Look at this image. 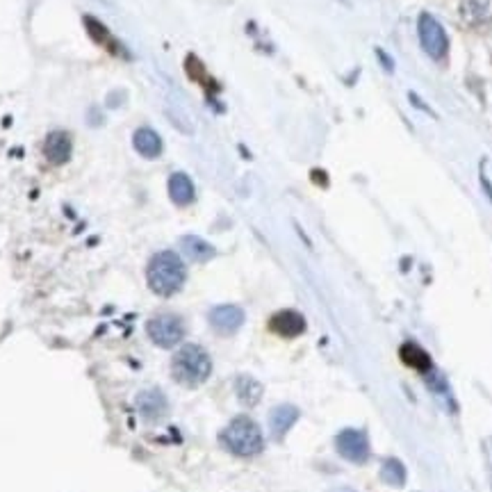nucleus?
<instances>
[{
	"label": "nucleus",
	"mask_w": 492,
	"mask_h": 492,
	"mask_svg": "<svg viewBox=\"0 0 492 492\" xmlns=\"http://www.w3.org/2000/svg\"><path fill=\"white\" fill-rule=\"evenodd\" d=\"M410 101L415 103V108H417V110H424V112H429L431 117H435V114H433V110L429 108V105H426L424 101H419V99H417V94H410Z\"/></svg>",
	"instance_id": "412c9836"
},
{
	"label": "nucleus",
	"mask_w": 492,
	"mask_h": 492,
	"mask_svg": "<svg viewBox=\"0 0 492 492\" xmlns=\"http://www.w3.org/2000/svg\"><path fill=\"white\" fill-rule=\"evenodd\" d=\"M185 278H187V269H185V262L180 260L178 253L160 251L151 257L146 267V280L149 287L158 296L176 294L185 285Z\"/></svg>",
	"instance_id": "f257e3e1"
},
{
	"label": "nucleus",
	"mask_w": 492,
	"mask_h": 492,
	"mask_svg": "<svg viewBox=\"0 0 492 492\" xmlns=\"http://www.w3.org/2000/svg\"><path fill=\"white\" fill-rule=\"evenodd\" d=\"M269 328L280 337H298L305 330V319L296 310H280L269 319Z\"/></svg>",
	"instance_id": "1a4fd4ad"
},
{
	"label": "nucleus",
	"mask_w": 492,
	"mask_h": 492,
	"mask_svg": "<svg viewBox=\"0 0 492 492\" xmlns=\"http://www.w3.org/2000/svg\"><path fill=\"white\" fill-rule=\"evenodd\" d=\"M417 35H419V44H422L424 53L429 55L431 60H442L447 55V48H449L447 32L440 26V21L435 19V16H431L429 12L419 14Z\"/></svg>",
	"instance_id": "20e7f679"
},
{
	"label": "nucleus",
	"mask_w": 492,
	"mask_h": 492,
	"mask_svg": "<svg viewBox=\"0 0 492 492\" xmlns=\"http://www.w3.org/2000/svg\"><path fill=\"white\" fill-rule=\"evenodd\" d=\"M481 185H483V189H486V194H488V198L492 201V185H490V180H488V176H486V171H483V167H481Z\"/></svg>",
	"instance_id": "4be33fe9"
},
{
	"label": "nucleus",
	"mask_w": 492,
	"mask_h": 492,
	"mask_svg": "<svg viewBox=\"0 0 492 492\" xmlns=\"http://www.w3.org/2000/svg\"><path fill=\"white\" fill-rule=\"evenodd\" d=\"M207 319H210V326H212L217 333L232 335L235 330L241 328V324H244V310H241L239 305L223 303V305H217V308L210 310Z\"/></svg>",
	"instance_id": "0eeeda50"
},
{
	"label": "nucleus",
	"mask_w": 492,
	"mask_h": 492,
	"mask_svg": "<svg viewBox=\"0 0 492 492\" xmlns=\"http://www.w3.org/2000/svg\"><path fill=\"white\" fill-rule=\"evenodd\" d=\"M83 23L87 28V35H90L101 48H105L110 55H117V58H130V55L126 53V48L119 44V39L110 32V28L103 26L99 19H94V16H85Z\"/></svg>",
	"instance_id": "6e6552de"
},
{
	"label": "nucleus",
	"mask_w": 492,
	"mask_h": 492,
	"mask_svg": "<svg viewBox=\"0 0 492 492\" xmlns=\"http://www.w3.org/2000/svg\"><path fill=\"white\" fill-rule=\"evenodd\" d=\"M169 196H171L176 205H189L194 201V183H192L187 173H173L169 178Z\"/></svg>",
	"instance_id": "dca6fc26"
},
{
	"label": "nucleus",
	"mask_w": 492,
	"mask_h": 492,
	"mask_svg": "<svg viewBox=\"0 0 492 492\" xmlns=\"http://www.w3.org/2000/svg\"><path fill=\"white\" fill-rule=\"evenodd\" d=\"M335 449L344 461L362 465L369 461V438L362 429H344L342 433H337L335 438Z\"/></svg>",
	"instance_id": "423d86ee"
},
{
	"label": "nucleus",
	"mask_w": 492,
	"mask_h": 492,
	"mask_svg": "<svg viewBox=\"0 0 492 492\" xmlns=\"http://www.w3.org/2000/svg\"><path fill=\"white\" fill-rule=\"evenodd\" d=\"M71 146H74V144H71V135L64 130H55L46 137L44 155L48 162L64 164V162H69V158H71Z\"/></svg>",
	"instance_id": "9d476101"
},
{
	"label": "nucleus",
	"mask_w": 492,
	"mask_h": 492,
	"mask_svg": "<svg viewBox=\"0 0 492 492\" xmlns=\"http://www.w3.org/2000/svg\"><path fill=\"white\" fill-rule=\"evenodd\" d=\"M381 479L392 488H401L406 483V467H403L399 458H388L381 467Z\"/></svg>",
	"instance_id": "a211bd4d"
},
{
	"label": "nucleus",
	"mask_w": 492,
	"mask_h": 492,
	"mask_svg": "<svg viewBox=\"0 0 492 492\" xmlns=\"http://www.w3.org/2000/svg\"><path fill=\"white\" fill-rule=\"evenodd\" d=\"M137 408L144 419L149 422H158L160 417H164L167 413V397L160 390H144L139 397H137Z\"/></svg>",
	"instance_id": "f8f14e48"
},
{
	"label": "nucleus",
	"mask_w": 492,
	"mask_h": 492,
	"mask_svg": "<svg viewBox=\"0 0 492 492\" xmlns=\"http://www.w3.org/2000/svg\"><path fill=\"white\" fill-rule=\"evenodd\" d=\"M235 392H237V397H239L241 403H244V406H255V403L260 401V397H262V385L251 376H239L237 385H235Z\"/></svg>",
	"instance_id": "f3484780"
},
{
	"label": "nucleus",
	"mask_w": 492,
	"mask_h": 492,
	"mask_svg": "<svg viewBox=\"0 0 492 492\" xmlns=\"http://www.w3.org/2000/svg\"><path fill=\"white\" fill-rule=\"evenodd\" d=\"M185 69H187V74H189L192 80H196V83H201V85H207L205 90H210V92H212V90H214V92L219 90L214 80H212V78H207L205 67H203V64H201V60L196 58V55H189L187 62H185Z\"/></svg>",
	"instance_id": "6ab92c4d"
},
{
	"label": "nucleus",
	"mask_w": 492,
	"mask_h": 492,
	"mask_svg": "<svg viewBox=\"0 0 492 492\" xmlns=\"http://www.w3.org/2000/svg\"><path fill=\"white\" fill-rule=\"evenodd\" d=\"M210 372H212V360L198 344H185L171 360V374L185 388H196L205 383Z\"/></svg>",
	"instance_id": "f03ea898"
},
{
	"label": "nucleus",
	"mask_w": 492,
	"mask_h": 492,
	"mask_svg": "<svg viewBox=\"0 0 492 492\" xmlns=\"http://www.w3.org/2000/svg\"><path fill=\"white\" fill-rule=\"evenodd\" d=\"M219 440L230 454L241 456V458L257 456L264 447L260 426H257L251 417H244V415L232 419V422L221 431Z\"/></svg>",
	"instance_id": "7ed1b4c3"
},
{
	"label": "nucleus",
	"mask_w": 492,
	"mask_h": 492,
	"mask_svg": "<svg viewBox=\"0 0 492 492\" xmlns=\"http://www.w3.org/2000/svg\"><path fill=\"white\" fill-rule=\"evenodd\" d=\"M146 330H149V337L158 346H162V349H171V346L180 344L183 337H185V324L178 314H171V312H164V314H158V317H153L149 324H146Z\"/></svg>",
	"instance_id": "39448f33"
},
{
	"label": "nucleus",
	"mask_w": 492,
	"mask_h": 492,
	"mask_svg": "<svg viewBox=\"0 0 492 492\" xmlns=\"http://www.w3.org/2000/svg\"><path fill=\"white\" fill-rule=\"evenodd\" d=\"M180 251L192 262H207L217 255V248L198 235H185L180 239Z\"/></svg>",
	"instance_id": "ddd939ff"
},
{
	"label": "nucleus",
	"mask_w": 492,
	"mask_h": 492,
	"mask_svg": "<svg viewBox=\"0 0 492 492\" xmlns=\"http://www.w3.org/2000/svg\"><path fill=\"white\" fill-rule=\"evenodd\" d=\"M376 58H378V62H381V67H385V71H390V74H392V71H394V60L383 51V48H376Z\"/></svg>",
	"instance_id": "aec40b11"
},
{
	"label": "nucleus",
	"mask_w": 492,
	"mask_h": 492,
	"mask_svg": "<svg viewBox=\"0 0 492 492\" xmlns=\"http://www.w3.org/2000/svg\"><path fill=\"white\" fill-rule=\"evenodd\" d=\"M330 492H356V490H351V488H335V490H330Z\"/></svg>",
	"instance_id": "5701e85b"
},
{
	"label": "nucleus",
	"mask_w": 492,
	"mask_h": 492,
	"mask_svg": "<svg viewBox=\"0 0 492 492\" xmlns=\"http://www.w3.org/2000/svg\"><path fill=\"white\" fill-rule=\"evenodd\" d=\"M133 144H135V151L139 153L142 158L155 160L160 153H162V139H160V135L153 130V128H146V126L135 133Z\"/></svg>",
	"instance_id": "2eb2a0df"
},
{
	"label": "nucleus",
	"mask_w": 492,
	"mask_h": 492,
	"mask_svg": "<svg viewBox=\"0 0 492 492\" xmlns=\"http://www.w3.org/2000/svg\"><path fill=\"white\" fill-rule=\"evenodd\" d=\"M298 419V408L292 403H280L269 413V431L276 440H283L287 431L292 429Z\"/></svg>",
	"instance_id": "9b49d317"
},
{
	"label": "nucleus",
	"mask_w": 492,
	"mask_h": 492,
	"mask_svg": "<svg viewBox=\"0 0 492 492\" xmlns=\"http://www.w3.org/2000/svg\"><path fill=\"white\" fill-rule=\"evenodd\" d=\"M399 356H401V360L406 362L410 369H415V372H419V374L426 376L429 372H433V360H431V356H429V353H426L419 344H415V342L401 344Z\"/></svg>",
	"instance_id": "4468645a"
}]
</instances>
